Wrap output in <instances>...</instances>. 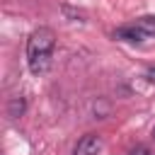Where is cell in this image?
Masks as SVG:
<instances>
[{"instance_id":"1","label":"cell","mask_w":155,"mask_h":155,"mask_svg":"<svg viewBox=\"0 0 155 155\" xmlns=\"http://www.w3.org/2000/svg\"><path fill=\"white\" fill-rule=\"evenodd\" d=\"M56 48V34L48 27H39L27 39V65L34 75H44L51 70V58Z\"/></svg>"},{"instance_id":"2","label":"cell","mask_w":155,"mask_h":155,"mask_svg":"<svg viewBox=\"0 0 155 155\" xmlns=\"http://www.w3.org/2000/svg\"><path fill=\"white\" fill-rule=\"evenodd\" d=\"M114 36H116V39H121V41H128V44H140V41H145V39H148L145 29H143L138 22L126 24V27H119V29L114 31Z\"/></svg>"},{"instance_id":"3","label":"cell","mask_w":155,"mask_h":155,"mask_svg":"<svg viewBox=\"0 0 155 155\" xmlns=\"http://www.w3.org/2000/svg\"><path fill=\"white\" fill-rule=\"evenodd\" d=\"M99 150H102V138L94 136V133H87V136H82L78 140L73 155H97Z\"/></svg>"},{"instance_id":"4","label":"cell","mask_w":155,"mask_h":155,"mask_svg":"<svg viewBox=\"0 0 155 155\" xmlns=\"http://www.w3.org/2000/svg\"><path fill=\"white\" fill-rule=\"evenodd\" d=\"M24 109H27V99H24V97H12V99H10V104H7V114H10L12 119L22 116V114H24Z\"/></svg>"},{"instance_id":"5","label":"cell","mask_w":155,"mask_h":155,"mask_svg":"<svg viewBox=\"0 0 155 155\" xmlns=\"http://www.w3.org/2000/svg\"><path fill=\"white\" fill-rule=\"evenodd\" d=\"M136 22L145 29V34H148V36H155V15H145V17L136 19Z\"/></svg>"},{"instance_id":"6","label":"cell","mask_w":155,"mask_h":155,"mask_svg":"<svg viewBox=\"0 0 155 155\" xmlns=\"http://www.w3.org/2000/svg\"><path fill=\"white\" fill-rule=\"evenodd\" d=\"M131 155H150V153H148V148L138 145V148H133V150H131Z\"/></svg>"},{"instance_id":"7","label":"cell","mask_w":155,"mask_h":155,"mask_svg":"<svg viewBox=\"0 0 155 155\" xmlns=\"http://www.w3.org/2000/svg\"><path fill=\"white\" fill-rule=\"evenodd\" d=\"M145 80H150V82H155V65L145 70Z\"/></svg>"}]
</instances>
